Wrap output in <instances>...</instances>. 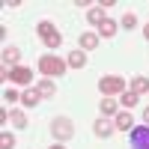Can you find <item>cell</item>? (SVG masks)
Returning a JSON list of instances; mask_svg holds the SVG:
<instances>
[{
	"instance_id": "9",
	"label": "cell",
	"mask_w": 149,
	"mask_h": 149,
	"mask_svg": "<svg viewBox=\"0 0 149 149\" xmlns=\"http://www.w3.org/2000/svg\"><path fill=\"white\" fill-rule=\"evenodd\" d=\"M39 102H42V93L36 90V86H27V90L21 93V104H24V107H36Z\"/></svg>"
},
{
	"instance_id": "19",
	"label": "cell",
	"mask_w": 149,
	"mask_h": 149,
	"mask_svg": "<svg viewBox=\"0 0 149 149\" xmlns=\"http://www.w3.org/2000/svg\"><path fill=\"white\" fill-rule=\"evenodd\" d=\"M122 27H125V30H131V27H137V15H134V12H125V15H122Z\"/></svg>"
},
{
	"instance_id": "2",
	"label": "cell",
	"mask_w": 149,
	"mask_h": 149,
	"mask_svg": "<svg viewBox=\"0 0 149 149\" xmlns=\"http://www.w3.org/2000/svg\"><path fill=\"white\" fill-rule=\"evenodd\" d=\"M36 33H39V39L45 42V48H51V51L63 45V33L57 30L54 21H39V24H36Z\"/></svg>"
},
{
	"instance_id": "22",
	"label": "cell",
	"mask_w": 149,
	"mask_h": 149,
	"mask_svg": "<svg viewBox=\"0 0 149 149\" xmlns=\"http://www.w3.org/2000/svg\"><path fill=\"white\" fill-rule=\"evenodd\" d=\"M143 122H146V125H149V107L143 110Z\"/></svg>"
},
{
	"instance_id": "11",
	"label": "cell",
	"mask_w": 149,
	"mask_h": 149,
	"mask_svg": "<svg viewBox=\"0 0 149 149\" xmlns=\"http://www.w3.org/2000/svg\"><path fill=\"white\" fill-rule=\"evenodd\" d=\"M36 90L42 93V98H54L57 95V84H54V78H42L39 84H36Z\"/></svg>"
},
{
	"instance_id": "8",
	"label": "cell",
	"mask_w": 149,
	"mask_h": 149,
	"mask_svg": "<svg viewBox=\"0 0 149 149\" xmlns=\"http://www.w3.org/2000/svg\"><path fill=\"white\" fill-rule=\"evenodd\" d=\"M113 125H116V131H134V116L128 113V110H122V113H116V119H113Z\"/></svg>"
},
{
	"instance_id": "10",
	"label": "cell",
	"mask_w": 149,
	"mask_h": 149,
	"mask_svg": "<svg viewBox=\"0 0 149 149\" xmlns=\"http://www.w3.org/2000/svg\"><path fill=\"white\" fill-rule=\"evenodd\" d=\"M116 27H119V24H116L113 18H104L102 24H98V39H113V36H116Z\"/></svg>"
},
{
	"instance_id": "7",
	"label": "cell",
	"mask_w": 149,
	"mask_h": 149,
	"mask_svg": "<svg viewBox=\"0 0 149 149\" xmlns=\"http://www.w3.org/2000/svg\"><path fill=\"white\" fill-rule=\"evenodd\" d=\"M3 66L6 69H15V66H21V48H15V45H3Z\"/></svg>"
},
{
	"instance_id": "20",
	"label": "cell",
	"mask_w": 149,
	"mask_h": 149,
	"mask_svg": "<svg viewBox=\"0 0 149 149\" xmlns=\"http://www.w3.org/2000/svg\"><path fill=\"white\" fill-rule=\"evenodd\" d=\"M12 146H15V134H0V149H12Z\"/></svg>"
},
{
	"instance_id": "1",
	"label": "cell",
	"mask_w": 149,
	"mask_h": 149,
	"mask_svg": "<svg viewBox=\"0 0 149 149\" xmlns=\"http://www.w3.org/2000/svg\"><path fill=\"white\" fill-rule=\"evenodd\" d=\"M69 69L66 60H60L57 54H42L39 57V72H42V78H63Z\"/></svg>"
},
{
	"instance_id": "13",
	"label": "cell",
	"mask_w": 149,
	"mask_h": 149,
	"mask_svg": "<svg viewBox=\"0 0 149 149\" xmlns=\"http://www.w3.org/2000/svg\"><path fill=\"white\" fill-rule=\"evenodd\" d=\"M128 90H131V93H137V95L149 93V78H143V74H137V78H131V84H128Z\"/></svg>"
},
{
	"instance_id": "3",
	"label": "cell",
	"mask_w": 149,
	"mask_h": 149,
	"mask_svg": "<svg viewBox=\"0 0 149 149\" xmlns=\"http://www.w3.org/2000/svg\"><path fill=\"white\" fill-rule=\"evenodd\" d=\"M98 93H102L104 98L122 95L125 93V78H119V74H104V78L98 81Z\"/></svg>"
},
{
	"instance_id": "16",
	"label": "cell",
	"mask_w": 149,
	"mask_h": 149,
	"mask_svg": "<svg viewBox=\"0 0 149 149\" xmlns=\"http://www.w3.org/2000/svg\"><path fill=\"white\" fill-rule=\"evenodd\" d=\"M98 48V33H84L81 36V51H95Z\"/></svg>"
},
{
	"instance_id": "23",
	"label": "cell",
	"mask_w": 149,
	"mask_h": 149,
	"mask_svg": "<svg viewBox=\"0 0 149 149\" xmlns=\"http://www.w3.org/2000/svg\"><path fill=\"white\" fill-rule=\"evenodd\" d=\"M51 149H66V146H63V143H54V146H51Z\"/></svg>"
},
{
	"instance_id": "17",
	"label": "cell",
	"mask_w": 149,
	"mask_h": 149,
	"mask_svg": "<svg viewBox=\"0 0 149 149\" xmlns=\"http://www.w3.org/2000/svg\"><path fill=\"white\" fill-rule=\"evenodd\" d=\"M104 18H107V15H104V9H102V6H93L90 12H86V21H90L93 27H98V24H102Z\"/></svg>"
},
{
	"instance_id": "18",
	"label": "cell",
	"mask_w": 149,
	"mask_h": 149,
	"mask_svg": "<svg viewBox=\"0 0 149 149\" xmlns=\"http://www.w3.org/2000/svg\"><path fill=\"white\" fill-rule=\"evenodd\" d=\"M137 98H140L137 93H131V90H125V93H122V95H119V104H122V107H125V110H131L134 104H137Z\"/></svg>"
},
{
	"instance_id": "21",
	"label": "cell",
	"mask_w": 149,
	"mask_h": 149,
	"mask_svg": "<svg viewBox=\"0 0 149 149\" xmlns=\"http://www.w3.org/2000/svg\"><path fill=\"white\" fill-rule=\"evenodd\" d=\"M3 102H9V104L21 102V93H18V90H6V93H3Z\"/></svg>"
},
{
	"instance_id": "6",
	"label": "cell",
	"mask_w": 149,
	"mask_h": 149,
	"mask_svg": "<svg viewBox=\"0 0 149 149\" xmlns=\"http://www.w3.org/2000/svg\"><path fill=\"white\" fill-rule=\"evenodd\" d=\"M9 81L18 84V86H27V84L33 81V69H27V66H15V69H9Z\"/></svg>"
},
{
	"instance_id": "4",
	"label": "cell",
	"mask_w": 149,
	"mask_h": 149,
	"mask_svg": "<svg viewBox=\"0 0 149 149\" xmlns=\"http://www.w3.org/2000/svg\"><path fill=\"white\" fill-rule=\"evenodd\" d=\"M51 134L57 143H66L69 137H74V122L69 116H54L51 119Z\"/></svg>"
},
{
	"instance_id": "15",
	"label": "cell",
	"mask_w": 149,
	"mask_h": 149,
	"mask_svg": "<svg viewBox=\"0 0 149 149\" xmlns=\"http://www.w3.org/2000/svg\"><path fill=\"white\" fill-rule=\"evenodd\" d=\"M9 125L12 128H27V116H24V110H9Z\"/></svg>"
},
{
	"instance_id": "5",
	"label": "cell",
	"mask_w": 149,
	"mask_h": 149,
	"mask_svg": "<svg viewBox=\"0 0 149 149\" xmlns=\"http://www.w3.org/2000/svg\"><path fill=\"white\" fill-rule=\"evenodd\" d=\"M113 131H116V125H113L107 116H98V119L93 122V134H95V137H102V140H107Z\"/></svg>"
},
{
	"instance_id": "12",
	"label": "cell",
	"mask_w": 149,
	"mask_h": 149,
	"mask_svg": "<svg viewBox=\"0 0 149 149\" xmlns=\"http://www.w3.org/2000/svg\"><path fill=\"white\" fill-rule=\"evenodd\" d=\"M98 110H102V116H116L119 113V102L116 98H102V102H98Z\"/></svg>"
},
{
	"instance_id": "14",
	"label": "cell",
	"mask_w": 149,
	"mask_h": 149,
	"mask_svg": "<svg viewBox=\"0 0 149 149\" xmlns=\"http://www.w3.org/2000/svg\"><path fill=\"white\" fill-rule=\"evenodd\" d=\"M66 63H69V69H84L86 66V51H72L66 57Z\"/></svg>"
},
{
	"instance_id": "24",
	"label": "cell",
	"mask_w": 149,
	"mask_h": 149,
	"mask_svg": "<svg viewBox=\"0 0 149 149\" xmlns=\"http://www.w3.org/2000/svg\"><path fill=\"white\" fill-rule=\"evenodd\" d=\"M143 36H146V39H149V24H146V27H143Z\"/></svg>"
}]
</instances>
